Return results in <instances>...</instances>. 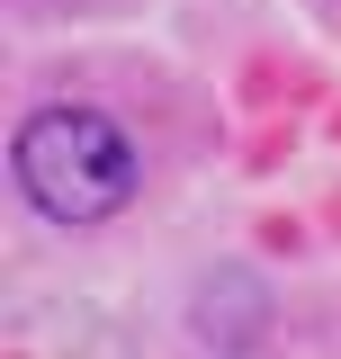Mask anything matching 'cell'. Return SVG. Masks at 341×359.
I'll use <instances>...</instances> for the list:
<instances>
[{
	"instance_id": "1",
	"label": "cell",
	"mask_w": 341,
	"mask_h": 359,
	"mask_svg": "<svg viewBox=\"0 0 341 359\" xmlns=\"http://www.w3.org/2000/svg\"><path fill=\"white\" fill-rule=\"evenodd\" d=\"M18 189L54 224H99L135 198V144L99 108H36L18 126Z\"/></svg>"
}]
</instances>
